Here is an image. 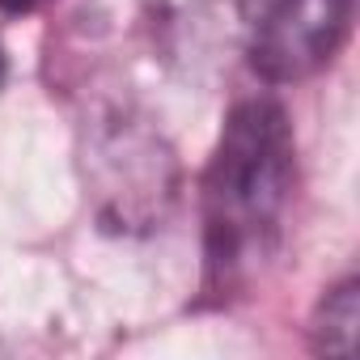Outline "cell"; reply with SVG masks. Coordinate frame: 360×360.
<instances>
[{
	"label": "cell",
	"mask_w": 360,
	"mask_h": 360,
	"mask_svg": "<svg viewBox=\"0 0 360 360\" xmlns=\"http://www.w3.org/2000/svg\"><path fill=\"white\" fill-rule=\"evenodd\" d=\"M297 191V140L280 102L246 98L229 110L200 178L204 288L246 297L276 263Z\"/></svg>",
	"instance_id": "obj_1"
},
{
	"label": "cell",
	"mask_w": 360,
	"mask_h": 360,
	"mask_svg": "<svg viewBox=\"0 0 360 360\" xmlns=\"http://www.w3.org/2000/svg\"><path fill=\"white\" fill-rule=\"evenodd\" d=\"M81 169L94 217L110 233H153L178 200L174 148L131 110H106L89 123Z\"/></svg>",
	"instance_id": "obj_2"
},
{
	"label": "cell",
	"mask_w": 360,
	"mask_h": 360,
	"mask_svg": "<svg viewBox=\"0 0 360 360\" xmlns=\"http://www.w3.org/2000/svg\"><path fill=\"white\" fill-rule=\"evenodd\" d=\"M352 30V0H263L246 34L250 68L271 85L314 77Z\"/></svg>",
	"instance_id": "obj_3"
},
{
	"label": "cell",
	"mask_w": 360,
	"mask_h": 360,
	"mask_svg": "<svg viewBox=\"0 0 360 360\" xmlns=\"http://www.w3.org/2000/svg\"><path fill=\"white\" fill-rule=\"evenodd\" d=\"M148 18L165 60L191 77L208 64H221V56L242 34L238 0H148Z\"/></svg>",
	"instance_id": "obj_4"
},
{
	"label": "cell",
	"mask_w": 360,
	"mask_h": 360,
	"mask_svg": "<svg viewBox=\"0 0 360 360\" xmlns=\"http://www.w3.org/2000/svg\"><path fill=\"white\" fill-rule=\"evenodd\" d=\"M356 326H360V284L347 276L335 288H326V297L318 301L314 322H309V343L322 356H352Z\"/></svg>",
	"instance_id": "obj_5"
},
{
	"label": "cell",
	"mask_w": 360,
	"mask_h": 360,
	"mask_svg": "<svg viewBox=\"0 0 360 360\" xmlns=\"http://www.w3.org/2000/svg\"><path fill=\"white\" fill-rule=\"evenodd\" d=\"M47 0H0V13H9V18H26L34 9H43Z\"/></svg>",
	"instance_id": "obj_6"
},
{
	"label": "cell",
	"mask_w": 360,
	"mask_h": 360,
	"mask_svg": "<svg viewBox=\"0 0 360 360\" xmlns=\"http://www.w3.org/2000/svg\"><path fill=\"white\" fill-rule=\"evenodd\" d=\"M0 85H5V47H0Z\"/></svg>",
	"instance_id": "obj_7"
}]
</instances>
